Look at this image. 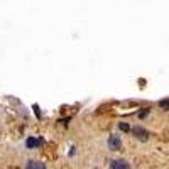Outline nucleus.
Masks as SVG:
<instances>
[{
  "label": "nucleus",
  "instance_id": "obj_6",
  "mask_svg": "<svg viewBox=\"0 0 169 169\" xmlns=\"http://www.w3.org/2000/svg\"><path fill=\"white\" fill-rule=\"evenodd\" d=\"M159 107H162V108L169 110V100H161V102H159Z\"/></svg>",
  "mask_w": 169,
  "mask_h": 169
},
{
  "label": "nucleus",
  "instance_id": "obj_3",
  "mask_svg": "<svg viewBox=\"0 0 169 169\" xmlns=\"http://www.w3.org/2000/svg\"><path fill=\"white\" fill-rule=\"evenodd\" d=\"M108 147H110V150H118L122 147L120 137H118V135H110L108 137Z\"/></svg>",
  "mask_w": 169,
  "mask_h": 169
},
{
  "label": "nucleus",
  "instance_id": "obj_1",
  "mask_svg": "<svg viewBox=\"0 0 169 169\" xmlns=\"http://www.w3.org/2000/svg\"><path fill=\"white\" fill-rule=\"evenodd\" d=\"M130 130H132V134H134L139 141H142V142H145L147 139H149V132H147L145 129H142V127H132Z\"/></svg>",
  "mask_w": 169,
  "mask_h": 169
},
{
  "label": "nucleus",
  "instance_id": "obj_4",
  "mask_svg": "<svg viewBox=\"0 0 169 169\" xmlns=\"http://www.w3.org/2000/svg\"><path fill=\"white\" fill-rule=\"evenodd\" d=\"M26 169H46V164L39 161H29L26 164Z\"/></svg>",
  "mask_w": 169,
  "mask_h": 169
},
{
  "label": "nucleus",
  "instance_id": "obj_7",
  "mask_svg": "<svg viewBox=\"0 0 169 169\" xmlns=\"http://www.w3.org/2000/svg\"><path fill=\"white\" fill-rule=\"evenodd\" d=\"M118 127H120V130H124V132H129V130H130V127H129L127 124H120Z\"/></svg>",
  "mask_w": 169,
  "mask_h": 169
},
{
  "label": "nucleus",
  "instance_id": "obj_5",
  "mask_svg": "<svg viewBox=\"0 0 169 169\" xmlns=\"http://www.w3.org/2000/svg\"><path fill=\"white\" fill-rule=\"evenodd\" d=\"M37 139H36V137H29L27 139V141H26V145H27V149H34V147L36 145H37Z\"/></svg>",
  "mask_w": 169,
  "mask_h": 169
},
{
  "label": "nucleus",
  "instance_id": "obj_2",
  "mask_svg": "<svg viewBox=\"0 0 169 169\" xmlns=\"http://www.w3.org/2000/svg\"><path fill=\"white\" fill-rule=\"evenodd\" d=\"M110 169H130V164L125 159H113L110 162Z\"/></svg>",
  "mask_w": 169,
  "mask_h": 169
}]
</instances>
